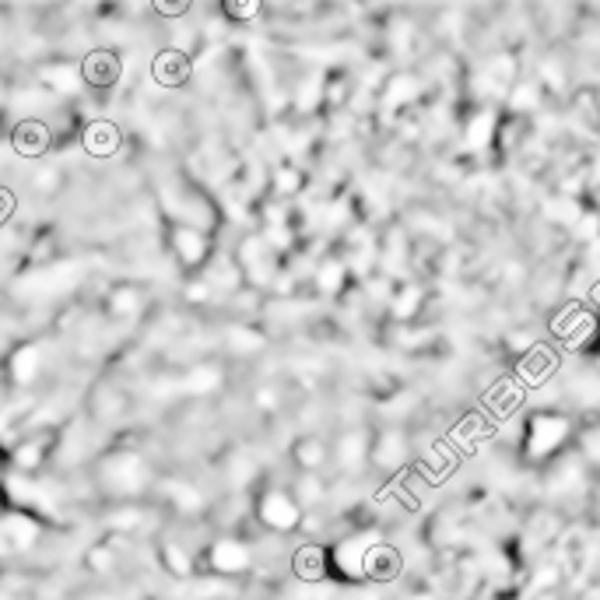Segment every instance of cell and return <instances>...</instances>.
<instances>
[{
  "mask_svg": "<svg viewBox=\"0 0 600 600\" xmlns=\"http://www.w3.org/2000/svg\"><path fill=\"white\" fill-rule=\"evenodd\" d=\"M92 478L102 499L116 502H137V495L155 485V471L141 450H106L92 464Z\"/></svg>",
  "mask_w": 600,
  "mask_h": 600,
  "instance_id": "1",
  "label": "cell"
},
{
  "mask_svg": "<svg viewBox=\"0 0 600 600\" xmlns=\"http://www.w3.org/2000/svg\"><path fill=\"white\" fill-rule=\"evenodd\" d=\"M158 208L172 225H190V229L208 232V236L218 225V211L211 208V200L183 179H169V183L158 186Z\"/></svg>",
  "mask_w": 600,
  "mask_h": 600,
  "instance_id": "2",
  "label": "cell"
},
{
  "mask_svg": "<svg viewBox=\"0 0 600 600\" xmlns=\"http://www.w3.org/2000/svg\"><path fill=\"white\" fill-rule=\"evenodd\" d=\"M43 544V523L25 509L0 516V558H25Z\"/></svg>",
  "mask_w": 600,
  "mask_h": 600,
  "instance_id": "3",
  "label": "cell"
},
{
  "mask_svg": "<svg viewBox=\"0 0 600 600\" xmlns=\"http://www.w3.org/2000/svg\"><path fill=\"white\" fill-rule=\"evenodd\" d=\"M204 562L215 576H243V572L253 569V548L236 534H218L215 541L204 551Z\"/></svg>",
  "mask_w": 600,
  "mask_h": 600,
  "instance_id": "4",
  "label": "cell"
},
{
  "mask_svg": "<svg viewBox=\"0 0 600 600\" xmlns=\"http://www.w3.org/2000/svg\"><path fill=\"white\" fill-rule=\"evenodd\" d=\"M130 408H134V397H130L120 383H113V379H102V383H95L92 393H88V418H92L95 425H102V429L123 422V418L130 415Z\"/></svg>",
  "mask_w": 600,
  "mask_h": 600,
  "instance_id": "5",
  "label": "cell"
},
{
  "mask_svg": "<svg viewBox=\"0 0 600 600\" xmlns=\"http://www.w3.org/2000/svg\"><path fill=\"white\" fill-rule=\"evenodd\" d=\"M169 253L176 257V264L183 271H204L211 264V236L200 229H190V225H169Z\"/></svg>",
  "mask_w": 600,
  "mask_h": 600,
  "instance_id": "6",
  "label": "cell"
},
{
  "mask_svg": "<svg viewBox=\"0 0 600 600\" xmlns=\"http://www.w3.org/2000/svg\"><path fill=\"white\" fill-rule=\"evenodd\" d=\"M36 78L53 99H78V95L88 88L85 74H81V60H71V57H57V60L39 64Z\"/></svg>",
  "mask_w": 600,
  "mask_h": 600,
  "instance_id": "7",
  "label": "cell"
},
{
  "mask_svg": "<svg viewBox=\"0 0 600 600\" xmlns=\"http://www.w3.org/2000/svg\"><path fill=\"white\" fill-rule=\"evenodd\" d=\"M53 446L57 432H22V439L11 446V471L39 478V471L53 464Z\"/></svg>",
  "mask_w": 600,
  "mask_h": 600,
  "instance_id": "8",
  "label": "cell"
},
{
  "mask_svg": "<svg viewBox=\"0 0 600 600\" xmlns=\"http://www.w3.org/2000/svg\"><path fill=\"white\" fill-rule=\"evenodd\" d=\"M257 520L264 523L271 534H285V530H295L302 523V509L299 502L292 499V492H285V488H267L257 499Z\"/></svg>",
  "mask_w": 600,
  "mask_h": 600,
  "instance_id": "9",
  "label": "cell"
},
{
  "mask_svg": "<svg viewBox=\"0 0 600 600\" xmlns=\"http://www.w3.org/2000/svg\"><path fill=\"white\" fill-rule=\"evenodd\" d=\"M81 74H85V85L95 92H109L123 81V57L113 46H92V50L81 57Z\"/></svg>",
  "mask_w": 600,
  "mask_h": 600,
  "instance_id": "10",
  "label": "cell"
},
{
  "mask_svg": "<svg viewBox=\"0 0 600 600\" xmlns=\"http://www.w3.org/2000/svg\"><path fill=\"white\" fill-rule=\"evenodd\" d=\"M46 376V344L43 341H25L8 355V379L15 386H36Z\"/></svg>",
  "mask_w": 600,
  "mask_h": 600,
  "instance_id": "11",
  "label": "cell"
},
{
  "mask_svg": "<svg viewBox=\"0 0 600 600\" xmlns=\"http://www.w3.org/2000/svg\"><path fill=\"white\" fill-rule=\"evenodd\" d=\"M151 81L162 88H183L186 81L193 78V60L190 53H179L172 46H162V50L151 57V67H148Z\"/></svg>",
  "mask_w": 600,
  "mask_h": 600,
  "instance_id": "12",
  "label": "cell"
},
{
  "mask_svg": "<svg viewBox=\"0 0 600 600\" xmlns=\"http://www.w3.org/2000/svg\"><path fill=\"white\" fill-rule=\"evenodd\" d=\"M11 148L22 158H43L53 148V127L39 116H25L11 130Z\"/></svg>",
  "mask_w": 600,
  "mask_h": 600,
  "instance_id": "13",
  "label": "cell"
},
{
  "mask_svg": "<svg viewBox=\"0 0 600 600\" xmlns=\"http://www.w3.org/2000/svg\"><path fill=\"white\" fill-rule=\"evenodd\" d=\"M81 148L92 158H113L123 148V130L106 116H92L81 130Z\"/></svg>",
  "mask_w": 600,
  "mask_h": 600,
  "instance_id": "14",
  "label": "cell"
},
{
  "mask_svg": "<svg viewBox=\"0 0 600 600\" xmlns=\"http://www.w3.org/2000/svg\"><path fill=\"white\" fill-rule=\"evenodd\" d=\"M155 492L183 516H200V513H204V506H208V502H204V495H200V488L193 485V481H186V478H158Z\"/></svg>",
  "mask_w": 600,
  "mask_h": 600,
  "instance_id": "15",
  "label": "cell"
},
{
  "mask_svg": "<svg viewBox=\"0 0 600 600\" xmlns=\"http://www.w3.org/2000/svg\"><path fill=\"white\" fill-rule=\"evenodd\" d=\"M144 306H148V295H144L141 285L123 281V285H113L106 292V316L109 320H137V316L144 313Z\"/></svg>",
  "mask_w": 600,
  "mask_h": 600,
  "instance_id": "16",
  "label": "cell"
},
{
  "mask_svg": "<svg viewBox=\"0 0 600 600\" xmlns=\"http://www.w3.org/2000/svg\"><path fill=\"white\" fill-rule=\"evenodd\" d=\"M144 523H148V509L137 506V502H116V506L106 509V516H102V527H106L109 534L130 537V541L141 534Z\"/></svg>",
  "mask_w": 600,
  "mask_h": 600,
  "instance_id": "17",
  "label": "cell"
},
{
  "mask_svg": "<svg viewBox=\"0 0 600 600\" xmlns=\"http://www.w3.org/2000/svg\"><path fill=\"white\" fill-rule=\"evenodd\" d=\"M327 548H320V544H302L299 551L292 555V572L299 583H320V579H327L330 572V562H327Z\"/></svg>",
  "mask_w": 600,
  "mask_h": 600,
  "instance_id": "18",
  "label": "cell"
},
{
  "mask_svg": "<svg viewBox=\"0 0 600 600\" xmlns=\"http://www.w3.org/2000/svg\"><path fill=\"white\" fill-rule=\"evenodd\" d=\"M222 379L225 372L215 362H197L179 376V383H183V393H190V397H211L222 386Z\"/></svg>",
  "mask_w": 600,
  "mask_h": 600,
  "instance_id": "19",
  "label": "cell"
},
{
  "mask_svg": "<svg viewBox=\"0 0 600 600\" xmlns=\"http://www.w3.org/2000/svg\"><path fill=\"white\" fill-rule=\"evenodd\" d=\"M158 558H162V569L176 579H190L193 576V548L179 537H165L158 544Z\"/></svg>",
  "mask_w": 600,
  "mask_h": 600,
  "instance_id": "20",
  "label": "cell"
},
{
  "mask_svg": "<svg viewBox=\"0 0 600 600\" xmlns=\"http://www.w3.org/2000/svg\"><path fill=\"white\" fill-rule=\"evenodd\" d=\"M362 569L372 579H393L400 572V551L390 548V544H376V548L365 551Z\"/></svg>",
  "mask_w": 600,
  "mask_h": 600,
  "instance_id": "21",
  "label": "cell"
},
{
  "mask_svg": "<svg viewBox=\"0 0 600 600\" xmlns=\"http://www.w3.org/2000/svg\"><path fill=\"white\" fill-rule=\"evenodd\" d=\"M85 569L92 576H113L120 569V548L113 541H99L85 551Z\"/></svg>",
  "mask_w": 600,
  "mask_h": 600,
  "instance_id": "22",
  "label": "cell"
},
{
  "mask_svg": "<svg viewBox=\"0 0 600 600\" xmlns=\"http://www.w3.org/2000/svg\"><path fill=\"white\" fill-rule=\"evenodd\" d=\"M292 457H295V464H299L306 474H316V471H320L323 460H327V446H323L316 436H306V439H299V443H295Z\"/></svg>",
  "mask_w": 600,
  "mask_h": 600,
  "instance_id": "23",
  "label": "cell"
},
{
  "mask_svg": "<svg viewBox=\"0 0 600 600\" xmlns=\"http://www.w3.org/2000/svg\"><path fill=\"white\" fill-rule=\"evenodd\" d=\"M29 186L39 197H57V193L64 190V169H60V165H43V169L32 172Z\"/></svg>",
  "mask_w": 600,
  "mask_h": 600,
  "instance_id": "24",
  "label": "cell"
},
{
  "mask_svg": "<svg viewBox=\"0 0 600 600\" xmlns=\"http://www.w3.org/2000/svg\"><path fill=\"white\" fill-rule=\"evenodd\" d=\"M225 344H229V351H236V355H250V351L264 348V337L250 327H232L229 337H225Z\"/></svg>",
  "mask_w": 600,
  "mask_h": 600,
  "instance_id": "25",
  "label": "cell"
},
{
  "mask_svg": "<svg viewBox=\"0 0 600 600\" xmlns=\"http://www.w3.org/2000/svg\"><path fill=\"white\" fill-rule=\"evenodd\" d=\"M151 11H155L158 18H172V22H176V18L190 15V4H186V0H176V4H165V0H158V4H151Z\"/></svg>",
  "mask_w": 600,
  "mask_h": 600,
  "instance_id": "26",
  "label": "cell"
},
{
  "mask_svg": "<svg viewBox=\"0 0 600 600\" xmlns=\"http://www.w3.org/2000/svg\"><path fill=\"white\" fill-rule=\"evenodd\" d=\"M11 215H15V193L0 186V225H8Z\"/></svg>",
  "mask_w": 600,
  "mask_h": 600,
  "instance_id": "27",
  "label": "cell"
},
{
  "mask_svg": "<svg viewBox=\"0 0 600 600\" xmlns=\"http://www.w3.org/2000/svg\"><path fill=\"white\" fill-rule=\"evenodd\" d=\"M85 600H120L116 593H109V590H102V593H88Z\"/></svg>",
  "mask_w": 600,
  "mask_h": 600,
  "instance_id": "28",
  "label": "cell"
},
{
  "mask_svg": "<svg viewBox=\"0 0 600 600\" xmlns=\"http://www.w3.org/2000/svg\"><path fill=\"white\" fill-rule=\"evenodd\" d=\"M8 495H4V488H0V516H4V513H8Z\"/></svg>",
  "mask_w": 600,
  "mask_h": 600,
  "instance_id": "29",
  "label": "cell"
}]
</instances>
